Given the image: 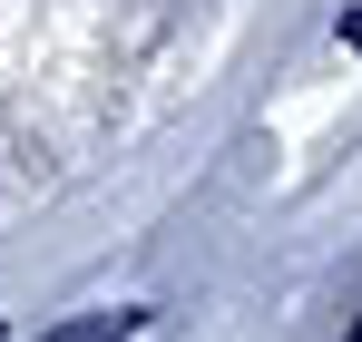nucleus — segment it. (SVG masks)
Here are the masks:
<instances>
[{
	"label": "nucleus",
	"instance_id": "nucleus-3",
	"mask_svg": "<svg viewBox=\"0 0 362 342\" xmlns=\"http://www.w3.org/2000/svg\"><path fill=\"white\" fill-rule=\"evenodd\" d=\"M353 342H362V323H353Z\"/></svg>",
	"mask_w": 362,
	"mask_h": 342
},
{
	"label": "nucleus",
	"instance_id": "nucleus-2",
	"mask_svg": "<svg viewBox=\"0 0 362 342\" xmlns=\"http://www.w3.org/2000/svg\"><path fill=\"white\" fill-rule=\"evenodd\" d=\"M343 40H353V49H362V10H353V20H343Z\"/></svg>",
	"mask_w": 362,
	"mask_h": 342
},
{
	"label": "nucleus",
	"instance_id": "nucleus-1",
	"mask_svg": "<svg viewBox=\"0 0 362 342\" xmlns=\"http://www.w3.org/2000/svg\"><path fill=\"white\" fill-rule=\"evenodd\" d=\"M137 333H147V313H78V323H59L40 342H137Z\"/></svg>",
	"mask_w": 362,
	"mask_h": 342
}]
</instances>
